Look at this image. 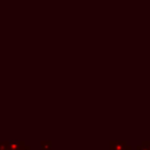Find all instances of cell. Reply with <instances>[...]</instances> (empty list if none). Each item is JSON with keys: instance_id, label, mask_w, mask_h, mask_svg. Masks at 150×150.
<instances>
[{"instance_id": "1", "label": "cell", "mask_w": 150, "mask_h": 150, "mask_svg": "<svg viewBox=\"0 0 150 150\" xmlns=\"http://www.w3.org/2000/svg\"><path fill=\"white\" fill-rule=\"evenodd\" d=\"M127 145L124 142H120V141H116V142H111V150H125Z\"/></svg>"}]
</instances>
